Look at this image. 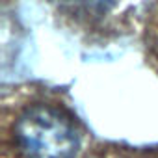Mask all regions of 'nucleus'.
<instances>
[{
	"label": "nucleus",
	"mask_w": 158,
	"mask_h": 158,
	"mask_svg": "<svg viewBox=\"0 0 158 158\" xmlns=\"http://www.w3.org/2000/svg\"><path fill=\"white\" fill-rule=\"evenodd\" d=\"M10 132L19 158H74L80 147L73 117L54 104L24 106L15 115Z\"/></svg>",
	"instance_id": "nucleus-1"
},
{
	"label": "nucleus",
	"mask_w": 158,
	"mask_h": 158,
	"mask_svg": "<svg viewBox=\"0 0 158 158\" xmlns=\"http://www.w3.org/2000/svg\"><path fill=\"white\" fill-rule=\"evenodd\" d=\"M58 13L73 26L86 32L110 30L127 0H52Z\"/></svg>",
	"instance_id": "nucleus-2"
}]
</instances>
